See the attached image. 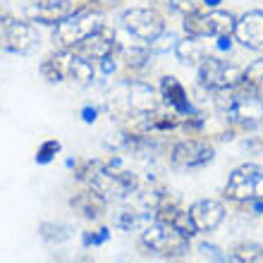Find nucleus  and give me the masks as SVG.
Here are the masks:
<instances>
[{
  "mask_svg": "<svg viewBox=\"0 0 263 263\" xmlns=\"http://www.w3.org/2000/svg\"><path fill=\"white\" fill-rule=\"evenodd\" d=\"M215 108L228 122V129L235 132H254L263 125V96L261 89L239 82L225 91H215Z\"/></svg>",
  "mask_w": 263,
  "mask_h": 263,
  "instance_id": "nucleus-1",
  "label": "nucleus"
},
{
  "mask_svg": "<svg viewBox=\"0 0 263 263\" xmlns=\"http://www.w3.org/2000/svg\"><path fill=\"white\" fill-rule=\"evenodd\" d=\"M101 27H103L101 14H96L82 0V3H74L72 12H69L65 20H60L55 27H53V41L58 43V48L72 50L74 46H79L86 36H91L93 31H98Z\"/></svg>",
  "mask_w": 263,
  "mask_h": 263,
  "instance_id": "nucleus-2",
  "label": "nucleus"
},
{
  "mask_svg": "<svg viewBox=\"0 0 263 263\" xmlns=\"http://www.w3.org/2000/svg\"><path fill=\"white\" fill-rule=\"evenodd\" d=\"M139 244L141 249H146V254H153L158 258H180L189 251V237L180 235L175 228L158 220H153V225H146L139 237Z\"/></svg>",
  "mask_w": 263,
  "mask_h": 263,
  "instance_id": "nucleus-3",
  "label": "nucleus"
},
{
  "mask_svg": "<svg viewBox=\"0 0 263 263\" xmlns=\"http://www.w3.org/2000/svg\"><path fill=\"white\" fill-rule=\"evenodd\" d=\"M39 46V31L29 20H17L12 12H0V48L14 55H27Z\"/></svg>",
  "mask_w": 263,
  "mask_h": 263,
  "instance_id": "nucleus-4",
  "label": "nucleus"
},
{
  "mask_svg": "<svg viewBox=\"0 0 263 263\" xmlns=\"http://www.w3.org/2000/svg\"><path fill=\"white\" fill-rule=\"evenodd\" d=\"M222 196L232 203L263 199V167L256 163H244L235 167L222 189Z\"/></svg>",
  "mask_w": 263,
  "mask_h": 263,
  "instance_id": "nucleus-5",
  "label": "nucleus"
},
{
  "mask_svg": "<svg viewBox=\"0 0 263 263\" xmlns=\"http://www.w3.org/2000/svg\"><path fill=\"white\" fill-rule=\"evenodd\" d=\"M120 27L141 43L156 41L165 31V20L153 7H129L120 14Z\"/></svg>",
  "mask_w": 263,
  "mask_h": 263,
  "instance_id": "nucleus-6",
  "label": "nucleus"
},
{
  "mask_svg": "<svg viewBox=\"0 0 263 263\" xmlns=\"http://www.w3.org/2000/svg\"><path fill=\"white\" fill-rule=\"evenodd\" d=\"M196 79H199L201 89L215 93V91H225L230 86H235L242 79V67L215 55H206L196 65Z\"/></svg>",
  "mask_w": 263,
  "mask_h": 263,
  "instance_id": "nucleus-7",
  "label": "nucleus"
},
{
  "mask_svg": "<svg viewBox=\"0 0 263 263\" xmlns=\"http://www.w3.org/2000/svg\"><path fill=\"white\" fill-rule=\"evenodd\" d=\"M215 156V148L208 144V139H184L170 148V165L177 170H196L208 165Z\"/></svg>",
  "mask_w": 263,
  "mask_h": 263,
  "instance_id": "nucleus-8",
  "label": "nucleus"
},
{
  "mask_svg": "<svg viewBox=\"0 0 263 263\" xmlns=\"http://www.w3.org/2000/svg\"><path fill=\"white\" fill-rule=\"evenodd\" d=\"M74 53H79L82 58L91 60V63H101L103 58H110L118 53V34L110 31V29L101 27L98 31H93L91 36H86L79 46H74Z\"/></svg>",
  "mask_w": 263,
  "mask_h": 263,
  "instance_id": "nucleus-9",
  "label": "nucleus"
},
{
  "mask_svg": "<svg viewBox=\"0 0 263 263\" xmlns=\"http://www.w3.org/2000/svg\"><path fill=\"white\" fill-rule=\"evenodd\" d=\"M232 39L247 50H263V10H249L237 17Z\"/></svg>",
  "mask_w": 263,
  "mask_h": 263,
  "instance_id": "nucleus-10",
  "label": "nucleus"
},
{
  "mask_svg": "<svg viewBox=\"0 0 263 263\" xmlns=\"http://www.w3.org/2000/svg\"><path fill=\"white\" fill-rule=\"evenodd\" d=\"M189 218L194 222L196 232H213L225 220V206L218 199H201L189 206Z\"/></svg>",
  "mask_w": 263,
  "mask_h": 263,
  "instance_id": "nucleus-11",
  "label": "nucleus"
},
{
  "mask_svg": "<svg viewBox=\"0 0 263 263\" xmlns=\"http://www.w3.org/2000/svg\"><path fill=\"white\" fill-rule=\"evenodd\" d=\"M160 103L167 105V108H173L175 112H180L182 118H187V115L196 112L194 103L189 101L187 89H184L180 79L173 77V74H167V77L160 79Z\"/></svg>",
  "mask_w": 263,
  "mask_h": 263,
  "instance_id": "nucleus-12",
  "label": "nucleus"
},
{
  "mask_svg": "<svg viewBox=\"0 0 263 263\" xmlns=\"http://www.w3.org/2000/svg\"><path fill=\"white\" fill-rule=\"evenodd\" d=\"M69 206H72V211L77 215H82L86 220H101L105 215V211H108V199L96 187H89V189L77 192L69 199Z\"/></svg>",
  "mask_w": 263,
  "mask_h": 263,
  "instance_id": "nucleus-13",
  "label": "nucleus"
},
{
  "mask_svg": "<svg viewBox=\"0 0 263 263\" xmlns=\"http://www.w3.org/2000/svg\"><path fill=\"white\" fill-rule=\"evenodd\" d=\"M115 58H118L120 63L125 65L127 69H132V72H139V69H144L146 65L151 63V48H148V43H122L118 41V53H115Z\"/></svg>",
  "mask_w": 263,
  "mask_h": 263,
  "instance_id": "nucleus-14",
  "label": "nucleus"
},
{
  "mask_svg": "<svg viewBox=\"0 0 263 263\" xmlns=\"http://www.w3.org/2000/svg\"><path fill=\"white\" fill-rule=\"evenodd\" d=\"M237 17L228 10H208V36L211 39H232Z\"/></svg>",
  "mask_w": 263,
  "mask_h": 263,
  "instance_id": "nucleus-15",
  "label": "nucleus"
},
{
  "mask_svg": "<svg viewBox=\"0 0 263 263\" xmlns=\"http://www.w3.org/2000/svg\"><path fill=\"white\" fill-rule=\"evenodd\" d=\"M93 77H96V65L74 50H67V82L91 84Z\"/></svg>",
  "mask_w": 263,
  "mask_h": 263,
  "instance_id": "nucleus-16",
  "label": "nucleus"
},
{
  "mask_svg": "<svg viewBox=\"0 0 263 263\" xmlns=\"http://www.w3.org/2000/svg\"><path fill=\"white\" fill-rule=\"evenodd\" d=\"M41 74L48 82H67V48H58L43 58Z\"/></svg>",
  "mask_w": 263,
  "mask_h": 263,
  "instance_id": "nucleus-17",
  "label": "nucleus"
},
{
  "mask_svg": "<svg viewBox=\"0 0 263 263\" xmlns=\"http://www.w3.org/2000/svg\"><path fill=\"white\" fill-rule=\"evenodd\" d=\"M175 55L182 65L187 67H194L199 65L203 58H206V46L201 43V39H194V36H184L182 41H177L175 46Z\"/></svg>",
  "mask_w": 263,
  "mask_h": 263,
  "instance_id": "nucleus-18",
  "label": "nucleus"
},
{
  "mask_svg": "<svg viewBox=\"0 0 263 263\" xmlns=\"http://www.w3.org/2000/svg\"><path fill=\"white\" fill-rule=\"evenodd\" d=\"M182 29L187 36L194 39H208V7H192L184 17H182Z\"/></svg>",
  "mask_w": 263,
  "mask_h": 263,
  "instance_id": "nucleus-19",
  "label": "nucleus"
},
{
  "mask_svg": "<svg viewBox=\"0 0 263 263\" xmlns=\"http://www.w3.org/2000/svg\"><path fill=\"white\" fill-rule=\"evenodd\" d=\"M228 263H263V247L258 242H239L228 254Z\"/></svg>",
  "mask_w": 263,
  "mask_h": 263,
  "instance_id": "nucleus-20",
  "label": "nucleus"
},
{
  "mask_svg": "<svg viewBox=\"0 0 263 263\" xmlns=\"http://www.w3.org/2000/svg\"><path fill=\"white\" fill-rule=\"evenodd\" d=\"M39 232H41V239H46V242H67L69 237L74 235V230H72V225H67V222H43L41 228H39Z\"/></svg>",
  "mask_w": 263,
  "mask_h": 263,
  "instance_id": "nucleus-21",
  "label": "nucleus"
},
{
  "mask_svg": "<svg viewBox=\"0 0 263 263\" xmlns=\"http://www.w3.org/2000/svg\"><path fill=\"white\" fill-rule=\"evenodd\" d=\"M153 10H158L160 14H177V17H184V14L194 7V0H151Z\"/></svg>",
  "mask_w": 263,
  "mask_h": 263,
  "instance_id": "nucleus-22",
  "label": "nucleus"
},
{
  "mask_svg": "<svg viewBox=\"0 0 263 263\" xmlns=\"http://www.w3.org/2000/svg\"><path fill=\"white\" fill-rule=\"evenodd\" d=\"M242 82H247L249 86H256V89H263V58L254 60L242 69Z\"/></svg>",
  "mask_w": 263,
  "mask_h": 263,
  "instance_id": "nucleus-23",
  "label": "nucleus"
},
{
  "mask_svg": "<svg viewBox=\"0 0 263 263\" xmlns=\"http://www.w3.org/2000/svg\"><path fill=\"white\" fill-rule=\"evenodd\" d=\"M175 46H177V36H175L173 31H167V29L156 39V41L148 43V48H151L153 55H163V53H167L170 48L175 50Z\"/></svg>",
  "mask_w": 263,
  "mask_h": 263,
  "instance_id": "nucleus-24",
  "label": "nucleus"
},
{
  "mask_svg": "<svg viewBox=\"0 0 263 263\" xmlns=\"http://www.w3.org/2000/svg\"><path fill=\"white\" fill-rule=\"evenodd\" d=\"M60 148H63V146H60V141H55V139H48V141H43L41 148H39V153H36V163H41V165L50 163V160H53V156H55Z\"/></svg>",
  "mask_w": 263,
  "mask_h": 263,
  "instance_id": "nucleus-25",
  "label": "nucleus"
},
{
  "mask_svg": "<svg viewBox=\"0 0 263 263\" xmlns=\"http://www.w3.org/2000/svg\"><path fill=\"white\" fill-rule=\"evenodd\" d=\"M199 249L203 251L206 258H213V261H218V263H228V254H220V249L213 247V244H201Z\"/></svg>",
  "mask_w": 263,
  "mask_h": 263,
  "instance_id": "nucleus-26",
  "label": "nucleus"
},
{
  "mask_svg": "<svg viewBox=\"0 0 263 263\" xmlns=\"http://www.w3.org/2000/svg\"><path fill=\"white\" fill-rule=\"evenodd\" d=\"M105 239H108V230H98V232H93V235H91V232L84 235V244H86V247H91V244H101V242H105Z\"/></svg>",
  "mask_w": 263,
  "mask_h": 263,
  "instance_id": "nucleus-27",
  "label": "nucleus"
},
{
  "mask_svg": "<svg viewBox=\"0 0 263 263\" xmlns=\"http://www.w3.org/2000/svg\"><path fill=\"white\" fill-rule=\"evenodd\" d=\"M98 118V108L96 105H84L82 108V120L86 122V125H91V122H96Z\"/></svg>",
  "mask_w": 263,
  "mask_h": 263,
  "instance_id": "nucleus-28",
  "label": "nucleus"
},
{
  "mask_svg": "<svg viewBox=\"0 0 263 263\" xmlns=\"http://www.w3.org/2000/svg\"><path fill=\"white\" fill-rule=\"evenodd\" d=\"M215 41H218L220 50H230V46H232V39H215Z\"/></svg>",
  "mask_w": 263,
  "mask_h": 263,
  "instance_id": "nucleus-29",
  "label": "nucleus"
},
{
  "mask_svg": "<svg viewBox=\"0 0 263 263\" xmlns=\"http://www.w3.org/2000/svg\"><path fill=\"white\" fill-rule=\"evenodd\" d=\"M220 3H222V0H203V5H206L208 10H215V7L220 5Z\"/></svg>",
  "mask_w": 263,
  "mask_h": 263,
  "instance_id": "nucleus-30",
  "label": "nucleus"
}]
</instances>
